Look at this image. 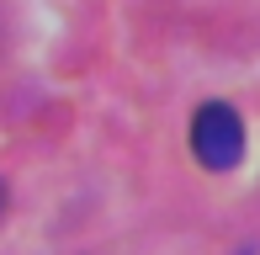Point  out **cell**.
<instances>
[{
  "instance_id": "cell-1",
  "label": "cell",
  "mask_w": 260,
  "mask_h": 255,
  "mask_svg": "<svg viewBox=\"0 0 260 255\" xmlns=\"http://www.w3.org/2000/svg\"><path fill=\"white\" fill-rule=\"evenodd\" d=\"M191 154L202 170H234L244 160V122L229 101H207L191 117Z\"/></svg>"
},
{
  "instance_id": "cell-2",
  "label": "cell",
  "mask_w": 260,
  "mask_h": 255,
  "mask_svg": "<svg viewBox=\"0 0 260 255\" xmlns=\"http://www.w3.org/2000/svg\"><path fill=\"white\" fill-rule=\"evenodd\" d=\"M0 213H6V181H0Z\"/></svg>"
}]
</instances>
